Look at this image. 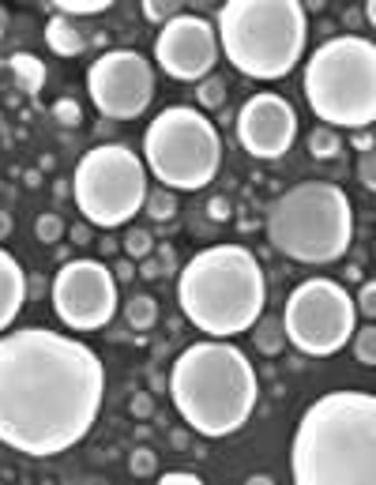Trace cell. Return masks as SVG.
Masks as SVG:
<instances>
[{"label":"cell","instance_id":"1","mask_svg":"<svg viewBox=\"0 0 376 485\" xmlns=\"http://www.w3.org/2000/svg\"><path fill=\"white\" fill-rule=\"evenodd\" d=\"M106 399L102 357L49 328L0 331V445L31 459L76 448Z\"/></svg>","mask_w":376,"mask_h":485},{"label":"cell","instance_id":"2","mask_svg":"<svg viewBox=\"0 0 376 485\" xmlns=\"http://www.w3.org/2000/svg\"><path fill=\"white\" fill-rule=\"evenodd\" d=\"M290 478L298 485H372L376 399L369 391L320 395L290 440Z\"/></svg>","mask_w":376,"mask_h":485},{"label":"cell","instance_id":"3","mask_svg":"<svg viewBox=\"0 0 376 485\" xmlns=\"http://www.w3.org/2000/svg\"><path fill=\"white\" fill-rule=\"evenodd\" d=\"M166 391L188 429L207 440H222L248 426L260 399V381L241 346L229 339H200L181 350L166 376Z\"/></svg>","mask_w":376,"mask_h":485},{"label":"cell","instance_id":"4","mask_svg":"<svg viewBox=\"0 0 376 485\" xmlns=\"http://www.w3.org/2000/svg\"><path fill=\"white\" fill-rule=\"evenodd\" d=\"M267 301L260 260L245 245H207L177 271L184 320L211 339H234L256 324Z\"/></svg>","mask_w":376,"mask_h":485},{"label":"cell","instance_id":"5","mask_svg":"<svg viewBox=\"0 0 376 485\" xmlns=\"http://www.w3.org/2000/svg\"><path fill=\"white\" fill-rule=\"evenodd\" d=\"M219 49L248 79L290 76L309 46V12L301 0H226L219 8Z\"/></svg>","mask_w":376,"mask_h":485},{"label":"cell","instance_id":"6","mask_svg":"<svg viewBox=\"0 0 376 485\" xmlns=\"http://www.w3.org/2000/svg\"><path fill=\"white\" fill-rule=\"evenodd\" d=\"M271 248L298 264H336L354 241L350 196L331 181H305L271 200L264 215Z\"/></svg>","mask_w":376,"mask_h":485},{"label":"cell","instance_id":"7","mask_svg":"<svg viewBox=\"0 0 376 485\" xmlns=\"http://www.w3.org/2000/svg\"><path fill=\"white\" fill-rule=\"evenodd\" d=\"M309 110L327 129H369L376 121V46L362 34H336L305 60Z\"/></svg>","mask_w":376,"mask_h":485},{"label":"cell","instance_id":"8","mask_svg":"<svg viewBox=\"0 0 376 485\" xmlns=\"http://www.w3.org/2000/svg\"><path fill=\"white\" fill-rule=\"evenodd\" d=\"M143 166L170 193H200L222 170V136L196 105H166L143 132Z\"/></svg>","mask_w":376,"mask_h":485},{"label":"cell","instance_id":"9","mask_svg":"<svg viewBox=\"0 0 376 485\" xmlns=\"http://www.w3.org/2000/svg\"><path fill=\"white\" fill-rule=\"evenodd\" d=\"M72 196L79 215L98 229L132 222L148 200V166L124 143H98L76 162Z\"/></svg>","mask_w":376,"mask_h":485},{"label":"cell","instance_id":"10","mask_svg":"<svg viewBox=\"0 0 376 485\" xmlns=\"http://www.w3.org/2000/svg\"><path fill=\"white\" fill-rule=\"evenodd\" d=\"M279 320L286 343H294L305 357H331L350 343L354 328H358V309H354L346 286L331 279H305L290 290Z\"/></svg>","mask_w":376,"mask_h":485},{"label":"cell","instance_id":"11","mask_svg":"<svg viewBox=\"0 0 376 485\" xmlns=\"http://www.w3.org/2000/svg\"><path fill=\"white\" fill-rule=\"evenodd\" d=\"M49 298H53V312L60 316L65 328L102 331L117 312V279L102 260H91V256L65 260L53 275Z\"/></svg>","mask_w":376,"mask_h":485},{"label":"cell","instance_id":"12","mask_svg":"<svg viewBox=\"0 0 376 485\" xmlns=\"http://www.w3.org/2000/svg\"><path fill=\"white\" fill-rule=\"evenodd\" d=\"M87 91L106 121H136L155 98V68L139 49H106L87 68Z\"/></svg>","mask_w":376,"mask_h":485},{"label":"cell","instance_id":"13","mask_svg":"<svg viewBox=\"0 0 376 485\" xmlns=\"http://www.w3.org/2000/svg\"><path fill=\"white\" fill-rule=\"evenodd\" d=\"M215 60H219V34L211 27V19H203L196 12H181L166 27H158L155 65L170 79L200 83L211 76Z\"/></svg>","mask_w":376,"mask_h":485},{"label":"cell","instance_id":"14","mask_svg":"<svg viewBox=\"0 0 376 485\" xmlns=\"http://www.w3.org/2000/svg\"><path fill=\"white\" fill-rule=\"evenodd\" d=\"M234 136L241 143L245 155H253L260 162L282 158L298 139V113L282 94L275 91H256L241 105Z\"/></svg>","mask_w":376,"mask_h":485},{"label":"cell","instance_id":"15","mask_svg":"<svg viewBox=\"0 0 376 485\" xmlns=\"http://www.w3.org/2000/svg\"><path fill=\"white\" fill-rule=\"evenodd\" d=\"M27 301V271L19 267L12 252L0 248V331L15 324V316L23 312Z\"/></svg>","mask_w":376,"mask_h":485},{"label":"cell","instance_id":"16","mask_svg":"<svg viewBox=\"0 0 376 485\" xmlns=\"http://www.w3.org/2000/svg\"><path fill=\"white\" fill-rule=\"evenodd\" d=\"M46 41H49V49L57 57H79L83 49H87V38H83V31L72 23V19H65V15H49Z\"/></svg>","mask_w":376,"mask_h":485},{"label":"cell","instance_id":"17","mask_svg":"<svg viewBox=\"0 0 376 485\" xmlns=\"http://www.w3.org/2000/svg\"><path fill=\"white\" fill-rule=\"evenodd\" d=\"M8 68H12V76H15V83H19V91H23V94L34 98L41 87H46V65H41L34 53H27V49L12 53L8 57Z\"/></svg>","mask_w":376,"mask_h":485},{"label":"cell","instance_id":"18","mask_svg":"<svg viewBox=\"0 0 376 485\" xmlns=\"http://www.w3.org/2000/svg\"><path fill=\"white\" fill-rule=\"evenodd\" d=\"M253 331V343H256V350L260 354H267V357H275V354H282V346H286V331H282V320L279 316H256V324L248 328Z\"/></svg>","mask_w":376,"mask_h":485},{"label":"cell","instance_id":"19","mask_svg":"<svg viewBox=\"0 0 376 485\" xmlns=\"http://www.w3.org/2000/svg\"><path fill=\"white\" fill-rule=\"evenodd\" d=\"M124 320H129V328H136V331H151L158 324V301L151 298V293H132L129 305H124Z\"/></svg>","mask_w":376,"mask_h":485},{"label":"cell","instance_id":"20","mask_svg":"<svg viewBox=\"0 0 376 485\" xmlns=\"http://www.w3.org/2000/svg\"><path fill=\"white\" fill-rule=\"evenodd\" d=\"M309 155L312 158H320V162H331V158H339L343 151V136L336 129H327V124H317V129L309 132Z\"/></svg>","mask_w":376,"mask_h":485},{"label":"cell","instance_id":"21","mask_svg":"<svg viewBox=\"0 0 376 485\" xmlns=\"http://www.w3.org/2000/svg\"><path fill=\"white\" fill-rule=\"evenodd\" d=\"M143 211L151 215V222H170L177 215V193H170V188H151L148 200H143Z\"/></svg>","mask_w":376,"mask_h":485},{"label":"cell","instance_id":"22","mask_svg":"<svg viewBox=\"0 0 376 485\" xmlns=\"http://www.w3.org/2000/svg\"><path fill=\"white\" fill-rule=\"evenodd\" d=\"M110 4L113 0H53V15H65V19H72V15H102V12H110Z\"/></svg>","mask_w":376,"mask_h":485},{"label":"cell","instance_id":"23","mask_svg":"<svg viewBox=\"0 0 376 485\" xmlns=\"http://www.w3.org/2000/svg\"><path fill=\"white\" fill-rule=\"evenodd\" d=\"M155 234L151 229H143V226H132L129 234H124V256L129 260H148L151 252H155Z\"/></svg>","mask_w":376,"mask_h":485},{"label":"cell","instance_id":"24","mask_svg":"<svg viewBox=\"0 0 376 485\" xmlns=\"http://www.w3.org/2000/svg\"><path fill=\"white\" fill-rule=\"evenodd\" d=\"M196 110H222V102H226V83L219 76H207L196 83Z\"/></svg>","mask_w":376,"mask_h":485},{"label":"cell","instance_id":"25","mask_svg":"<svg viewBox=\"0 0 376 485\" xmlns=\"http://www.w3.org/2000/svg\"><path fill=\"white\" fill-rule=\"evenodd\" d=\"M34 234H38V241H41V245H60V238H65L68 229H65V219L53 215V211H46V215H38Z\"/></svg>","mask_w":376,"mask_h":485},{"label":"cell","instance_id":"26","mask_svg":"<svg viewBox=\"0 0 376 485\" xmlns=\"http://www.w3.org/2000/svg\"><path fill=\"white\" fill-rule=\"evenodd\" d=\"M350 343H354V354H358L362 365H376V328H372V324H365L362 331L354 328Z\"/></svg>","mask_w":376,"mask_h":485},{"label":"cell","instance_id":"27","mask_svg":"<svg viewBox=\"0 0 376 485\" xmlns=\"http://www.w3.org/2000/svg\"><path fill=\"white\" fill-rule=\"evenodd\" d=\"M139 12H143V19H148V23L166 27L174 15H181V4H177V0H143Z\"/></svg>","mask_w":376,"mask_h":485},{"label":"cell","instance_id":"28","mask_svg":"<svg viewBox=\"0 0 376 485\" xmlns=\"http://www.w3.org/2000/svg\"><path fill=\"white\" fill-rule=\"evenodd\" d=\"M129 471H132L136 478H151V474H158V455H155V448H148V445L132 448V455H129Z\"/></svg>","mask_w":376,"mask_h":485},{"label":"cell","instance_id":"29","mask_svg":"<svg viewBox=\"0 0 376 485\" xmlns=\"http://www.w3.org/2000/svg\"><path fill=\"white\" fill-rule=\"evenodd\" d=\"M53 117H57L60 129H79L83 124V105L76 98H57L53 102Z\"/></svg>","mask_w":376,"mask_h":485},{"label":"cell","instance_id":"30","mask_svg":"<svg viewBox=\"0 0 376 485\" xmlns=\"http://www.w3.org/2000/svg\"><path fill=\"white\" fill-rule=\"evenodd\" d=\"M354 309H358L362 316H369V320L376 316V283L372 279L362 283V293H358V301H354Z\"/></svg>","mask_w":376,"mask_h":485},{"label":"cell","instance_id":"31","mask_svg":"<svg viewBox=\"0 0 376 485\" xmlns=\"http://www.w3.org/2000/svg\"><path fill=\"white\" fill-rule=\"evenodd\" d=\"M155 260L162 264V275H177V271H181V267H177L174 245H162V241H158V245H155Z\"/></svg>","mask_w":376,"mask_h":485},{"label":"cell","instance_id":"32","mask_svg":"<svg viewBox=\"0 0 376 485\" xmlns=\"http://www.w3.org/2000/svg\"><path fill=\"white\" fill-rule=\"evenodd\" d=\"M358 181L369 188V193L376 188V158H372V151L369 155H358Z\"/></svg>","mask_w":376,"mask_h":485},{"label":"cell","instance_id":"33","mask_svg":"<svg viewBox=\"0 0 376 485\" xmlns=\"http://www.w3.org/2000/svg\"><path fill=\"white\" fill-rule=\"evenodd\" d=\"M162 485H200V474L196 471H166L158 474Z\"/></svg>","mask_w":376,"mask_h":485},{"label":"cell","instance_id":"34","mask_svg":"<svg viewBox=\"0 0 376 485\" xmlns=\"http://www.w3.org/2000/svg\"><path fill=\"white\" fill-rule=\"evenodd\" d=\"M229 211H234V207H229L226 196H211V200H207V215H211L215 222H226V219H229Z\"/></svg>","mask_w":376,"mask_h":485},{"label":"cell","instance_id":"35","mask_svg":"<svg viewBox=\"0 0 376 485\" xmlns=\"http://www.w3.org/2000/svg\"><path fill=\"white\" fill-rule=\"evenodd\" d=\"M132 414H136V418H151V414H155V399H151L148 391H136V395H132Z\"/></svg>","mask_w":376,"mask_h":485},{"label":"cell","instance_id":"36","mask_svg":"<svg viewBox=\"0 0 376 485\" xmlns=\"http://www.w3.org/2000/svg\"><path fill=\"white\" fill-rule=\"evenodd\" d=\"M350 143H354V151H358V155H369L372 151V129H358L350 136Z\"/></svg>","mask_w":376,"mask_h":485},{"label":"cell","instance_id":"37","mask_svg":"<svg viewBox=\"0 0 376 485\" xmlns=\"http://www.w3.org/2000/svg\"><path fill=\"white\" fill-rule=\"evenodd\" d=\"M136 275H143V279H162V264L155 260V252L148 260H139V267H136Z\"/></svg>","mask_w":376,"mask_h":485},{"label":"cell","instance_id":"38","mask_svg":"<svg viewBox=\"0 0 376 485\" xmlns=\"http://www.w3.org/2000/svg\"><path fill=\"white\" fill-rule=\"evenodd\" d=\"M113 279H121V283L136 279V264H132V260H117V264H113Z\"/></svg>","mask_w":376,"mask_h":485},{"label":"cell","instance_id":"39","mask_svg":"<svg viewBox=\"0 0 376 485\" xmlns=\"http://www.w3.org/2000/svg\"><path fill=\"white\" fill-rule=\"evenodd\" d=\"M72 241H76V245H87V241H91V222L72 226Z\"/></svg>","mask_w":376,"mask_h":485},{"label":"cell","instance_id":"40","mask_svg":"<svg viewBox=\"0 0 376 485\" xmlns=\"http://www.w3.org/2000/svg\"><path fill=\"white\" fill-rule=\"evenodd\" d=\"M27 293H31V298H41V293H46V279L31 275V279H27Z\"/></svg>","mask_w":376,"mask_h":485},{"label":"cell","instance_id":"41","mask_svg":"<svg viewBox=\"0 0 376 485\" xmlns=\"http://www.w3.org/2000/svg\"><path fill=\"white\" fill-rule=\"evenodd\" d=\"M12 226H15V222H12V215H8V211H0V241H4V238L12 234Z\"/></svg>","mask_w":376,"mask_h":485},{"label":"cell","instance_id":"42","mask_svg":"<svg viewBox=\"0 0 376 485\" xmlns=\"http://www.w3.org/2000/svg\"><path fill=\"white\" fill-rule=\"evenodd\" d=\"M170 445L174 448H188V429H174L170 433Z\"/></svg>","mask_w":376,"mask_h":485},{"label":"cell","instance_id":"43","mask_svg":"<svg viewBox=\"0 0 376 485\" xmlns=\"http://www.w3.org/2000/svg\"><path fill=\"white\" fill-rule=\"evenodd\" d=\"M68 193H72V181H57V184H53V196H57V200H65Z\"/></svg>","mask_w":376,"mask_h":485},{"label":"cell","instance_id":"44","mask_svg":"<svg viewBox=\"0 0 376 485\" xmlns=\"http://www.w3.org/2000/svg\"><path fill=\"white\" fill-rule=\"evenodd\" d=\"M98 248H102V256H113V252H117L121 245H117L113 238H102V245H98Z\"/></svg>","mask_w":376,"mask_h":485},{"label":"cell","instance_id":"45","mask_svg":"<svg viewBox=\"0 0 376 485\" xmlns=\"http://www.w3.org/2000/svg\"><path fill=\"white\" fill-rule=\"evenodd\" d=\"M248 485H275L271 474H248Z\"/></svg>","mask_w":376,"mask_h":485},{"label":"cell","instance_id":"46","mask_svg":"<svg viewBox=\"0 0 376 485\" xmlns=\"http://www.w3.org/2000/svg\"><path fill=\"white\" fill-rule=\"evenodd\" d=\"M23 181H27L31 188H38V184H41V170H27V174H23Z\"/></svg>","mask_w":376,"mask_h":485},{"label":"cell","instance_id":"47","mask_svg":"<svg viewBox=\"0 0 376 485\" xmlns=\"http://www.w3.org/2000/svg\"><path fill=\"white\" fill-rule=\"evenodd\" d=\"M346 279H350V283H362V267L350 264V267H346Z\"/></svg>","mask_w":376,"mask_h":485},{"label":"cell","instance_id":"48","mask_svg":"<svg viewBox=\"0 0 376 485\" xmlns=\"http://www.w3.org/2000/svg\"><path fill=\"white\" fill-rule=\"evenodd\" d=\"M365 19H369V23H376V0H365Z\"/></svg>","mask_w":376,"mask_h":485},{"label":"cell","instance_id":"49","mask_svg":"<svg viewBox=\"0 0 376 485\" xmlns=\"http://www.w3.org/2000/svg\"><path fill=\"white\" fill-rule=\"evenodd\" d=\"M4 19H8V15H4V12H0V38H4Z\"/></svg>","mask_w":376,"mask_h":485}]
</instances>
